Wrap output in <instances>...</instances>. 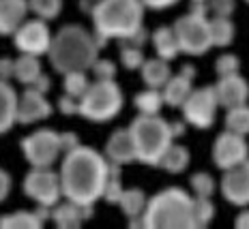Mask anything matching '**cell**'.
Here are the masks:
<instances>
[{"mask_svg":"<svg viewBox=\"0 0 249 229\" xmlns=\"http://www.w3.org/2000/svg\"><path fill=\"white\" fill-rule=\"evenodd\" d=\"M194 4H198V9L194 7L191 13L178 17L172 28L176 33V39H178V49L183 54L202 56L213 48L211 33H209V19H206L204 2H194Z\"/></svg>","mask_w":249,"mask_h":229,"instance_id":"7","label":"cell"},{"mask_svg":"<svg viewBox=\"0 0 249 229\" xmlns=\"http://www.w3.org/2000/svg\"><path fill=\"white\" fill-rule=\"evenodd\" d=\"M178 0H142V4L146 9H155V11H161V9H168V7H174Z\"/></svg>","mask_w":249,"mask_h":229,"instance_id":"42","label":"cell"},{"mask_svg":"<svg viewBox=\"0 0 249 229\" xmlns=\"http://www.w3.org/2000/svg\"><path fill=\"white\" fill-rule=\"evenodd\" d=\"M213 88H215L217 103H219L221 107H226V109L245 105L247 98H249V86H247V82L238 75V73L219 77V82H217Z\"/></svg>","mask_w":249,"mask_h":229,"instance_id":"15","label":"cell"},{"mask_svg":"<svg viewBox=\"0 0 249 229\" xmlns=\"http://www.w3.org/2000/svg\"><path fill=\"white\" fill-rule=\"evenodd\" d=\"M28 0H0V36H11L26 22Z\"/></svg>","mask_w":249,"mask_h":229,"instance_id":"18","label":"cell"},{"mask_svg":"<svg viewBox=\"0 0 249 229\" xmlns=\"http://www.w3.org/2000/svg\"><path fill=\"white\" fill-rule=\"evenodd\" d=\"M133 105L138 107V112L142 114V116H157L165 103H163L161 90H157V88H148V90L138 92L136 98H133Z\"/></svg>","mask_w":249,"mask_h":229,"instance_id":"27","label":"cell"},{"mask_svg":"<svg viewBox=\"0 0 249 229\" xmlns=\"http://www.w3.org/2000/svg\"><path fill=\"white\" fill-rule=\"evenodd\" d=\"M144 60L146 58H144L142 48H136V45H129V43H124L123 41V45H121V62H123L124 69L136 71V69L142 66Z\"/></svg>","mask_w":249,"mask_h":229,"instance_id":"34","label":"cell"},{"mask_svg":"<svg viewBox=\"0 0 249 229\" xmlns=\"http://www.w3.org/2000/svg\"><path fill=\"white\" fill-rule=\"evenodd\" d=\"M95 212V206H77L73 201H65V204H56L52 208L50 216L56 223V227L60 229H75L82 225V221L90 218V214Z\"/></svg>","mask_w":249,"mask_h":229,"instance_id":"17","label":"cell"},{"mask_svg":"<svg viewBox=\"0 0 249 229\" xmlns=\"http://www.w3.org/2000/svg\"><path fill=\"white\" fill-rule=\"evenodd\" d=\"M153 45L155 51H157L159 58L163 60H174L178 56V39H176V33L172 26H159L153 33Z\"/></svg>","mask_w":249,"mask_h":229,"instance_id":"22","label":"cell"},{"mask_svg":"<svg viewBox=\"0 0 249 229\" xmlns=\"http://www.w3.org/2000/svg\"><path fill=\"white\" fill-rule=\"evenodd\" d=\"M191 206H194V225L196 227H206L215 216V206H213L211 197H198L191 199Z\"/></svg>","mask_w":249,"mask_h":229,"instance_id":"33","label":"cell"},{"mask_svg":"<svg viewBox=\"0 0 249 229\" xmlns=\"http://www.w3.org/2000/svg\"><path fill=\"white\" fill-rule=\"evenodd\" d=\"M106 159L116 165H127L136 161V146L129 129H116L106 144Z\"/></svg>","mask_w":249,"mask_h":229,"instance_id":"16","label":"cell"},{"mask_svg":"<svg viewBox=\"0 0 249 229\" xmlns=\"http://www.w3.org/2000/svg\"><path fill=\"white\" fill-rule=\"evenodd\" d=\"M140 71H142V80L144 84L148 88H157V90H161L165 82L172 77V71H170V65L168 60L163 58H150V60H144L142 66H140Z\"/></svg>","mask_w":249,"mask_h":229,"instance_id":"21","label":"cell"},{"mask_svg":"<svg viewBox=\"0 0 249 229\" xmlns=\"http://www.w3.org/2000/svg\"><path fill=\"white\" fill-rule=\"evenodd\" d=\"M110 163V161H107ZM123 193V182H121V165L110 163V171H107V180L103 186V195L101 199H106L107 204H118Z\"/></svg>","mask_w":249,"mask_h":229,"instance_id":"29","label":"cell"},{"mask_svg":"<svg viewBox=\"0 0 249 229\" xmlns=\"http://www.w3.org/2000/svg\"><path fill=\"white\" fill-rule=\"evenodd\" d=\"M221 193L234 206L249 204V159L226 169L224 178H221Z\"/></svg>","mask_w":249,"mask_h":229,"instance_id":"14","label":"cell"},{"mask_svg":"<svg viewBox=\"0 0 249 229\" xmlns=\"http://www.w3.org/2000/svg\"><path fill=\"white\" fill-rule=\"evenodd\" d=\"M194 2H206V0H194Z\"/></svg>","mask_w":249,"mask_h":229,"instance_id":"48","label":"cell"},{"mask_svg":"<svg viewBox=\"0 0 249 229\" xmlns=\"http://www.w3.org/2000/svg\"><path fill=\"white\" fill-rule=\"evenodd\" d=\"M245 2H249V0H245Z\"/></svg>","mask_w":249,"mask_h":229,"instance_id":"49","label":"cell"},{"mask_svg":"<svg viewBox=\"0 0 249 229\" xmlns=\"http://www.w3.org/2000/svg\"><path fill=\"white\" fill-rule=\"evenodd\" d=\"M142 223L148 229H187L194 225L191 197L183 189H165L146 201Z\"/></svg>","mask_w":249,"mask_h":229,"instance_id":"4","label":"cell"},{"mask_svg":"<svg viewBox=\"0 0 249 229\" xmlns=\"http://www.w3.org/2000/svg\"><path fill=\"white\" fill-rule=\"evenodd\" d=\"M170 131H172V137H180V135H185V122H172L170 124Z\"/></svg>","mask_w":249,"mask_h":229,"instance_id":"46","label":"cell"},{"mask_svg":"<svg viewBox=\"0 0 249 229\" xmlns=\"http://www.w3.org/2000/svg\"><path fill=\"white\" fill-rule=\"evenodd\" d=\"M15 109H18V92L7 80H0V135L13 129Z\"/></svg>","mask_w":249,"mask_h":229,"instance_id":"19","label":"cell"},{"mask_svg":"<svg viewBox=\"0 0 249 229\" xmlns=\"http://www.w3.org/2000/svg\"><path fill=\"white\" fill-rule=\"evenodd\" d=\"M24 193L37 206L54 208L62 199L58 174L52 167H33L24 178Z\"/></svg>","mask_w":249,"mask_h":229,"instance_id":"9","label":"cell"},{"mask_svg":"<svg viewBox=\"0 0 249 229\" xmlns=\"http://www.w3.org/2000/svg\"><path fill=\"white\" fill-rule=\"evenodd\" d=\"M217 75L224 77V75H232V73H238V69H241V62H238V58L234 54H224L217 58Z\"/></svg>","mask_w":249,"mask_h":229,"instance_id":"38","label":"cell"},{"mask_svg":"<svg viewBox=\"0 0 249 229\" xmlns=\"http://www.w3.org/2000/svg\"><path fill=\"white\" fill-rule=\"evenodd\" d=\"M58 109H60V114H65V116H75V114H80V98L62 95L58 98Z\"/></svg>","mask_w":249,"mask_h":229,"instance_id":"39","label":"cell"},{"mask_svg":"<svg viewBox=\"0 0 249 229\" xmlns=\"http://www.w3.org/2000/svg\"><path fill=\"white\" fill-rule=\"evenodd\" d=\"M148 197L144 195L142 189H123L121 199H118V206L124 212V216L131 221V218H142L144 214V208H146Z\"/></svg>","mask_w":249,"mask_h":229,"instance_id":"25","label":"cell"},{"mask_svg":"<svg viewBox=\"0 0 249 229\" xmlns=\"http://www.w3.org/2000/svg\"><path fill=\"white\" fill-rule=\"evenodd\" d=\"M28 11H33L37 17L45 19H56L62 11V0H28Z\"/></svg>","mask_w":249,"mask_h":229,"instance_id":"32","label":"cell"},{"mask_svg":"<svg viewBox=\"0 0 249 229\" xmlns=\"http://www.w3.org/2000/svg\"><path fill=\"white\" fill-rule=\"evenodd\" d=\"M191 90H194V86H191V77L183 75V73L172 75L161 88L163 103L170 105V107H183V103L187 101V97H189Z\"/></svg>","mask_w":249,"mask_h":229,"instance_id":"20","label":"cell"},{"mask_svg":"<svg viewBox=\"0 0 249 229\" xmlns=\"http://www.w3.org/2000/svg\"><path fill=\"white\" fill-rule=\"evenodd\" d=\"M142 0H97L90 7L97 45L106 48L110 39L124 41L144 24Z\"/></svg>","mask_w":249,"mask_h":229,"instance_id":"3","label":"cell"},{"mask_svg":"<svg viewBox=\"0 0 249 229\" xmlns=\"http://www.w3.org/2000/svg\"><path fill=\"white\" fill-rule=\"evenodd\" d=\"M110 163L101 152L88 146H75L65 152L58 178L62 197L77 206H95L103 195Z\"/></svg>","mask_w":249,"mask_h":229,"instance_id":"1","label":"cell"},{"mask_svg":"<svg viewBox=\"0 0 249 229\" xmlns=\"http://www.w3.org/2000/svg\"><path fill=\"white\" fill-rule=\"evenodd\" d=\"M13 43L19 54H30V56H43L48 54L50 43H52V33L48 28L45 19H28L13 33Z\"/></svg>","mask_w":249,"mask_h":229,"instance_id":"11","label":"cell"},{"mask_svg":"<svg viewBox=\"0 0 249 229\" xmlns=\"http://www.w3.org/2000/svg\"><path fill=\"white\" fill-rule=\"evenodd\" d=\"M11 186H13L11 176H9L4 169H0V204H2V201L9 197V193H11Z\"/></svg>","mask_w":249,"mask_h":229,"instance_id":"41","label":"cell"},{"mask_svg":"<svg viewBox=\"0 0 249 229\" xmlns=\"http://www.w3.org/2000/svg\"><path fill=\"white\" fill-rule=\"evenodd\" d=\"M226 127H228V131H232V133L249 135V107H247V103L245 105L228 109Z\"/></svg>","mask_w":249,"mask_h":229,"instance_id":"30","label":"cell"},{"mask_svg":"<svg viewBox=\"0 0 249 229\" xmlns=\"http://www.w3.org/2000/svg\"><path fill=\"white\" fill-rule=\"evenodd\" d=\"M180 73H183V75H187V77H191V80L196 77V69H194V66H189V65H185V66H183V71H180Z\"/></svg>","mask_w":249,"mask_h":229,"instance_id":"47","label":"cell"},{"mask_svg":"<svg viewBox=\"0 0 249 229\" xmlns=\"http://www.w3.org/2000/svg\"><path fill=\"white\" fill-rule=\"evenodd\" d=\"M50 62L56 73L65 75L71 71H90L92 62L99 58V45L95 34L80 24H67L52 36L48 49Z\"/></svg>","mask_w":249,"mask_h":229,"instance_id":"2","label":"cell"},{"mask_svg":"<svg viewBox=\"0 0 249 229\" xmlns=\"http://www.w3.org/2000/svg\"><path fill=\"white\" fill-rule=\"evenodd\" d=\"M249 154V146L245 142V135H238L232 131H226L217 137L213 146V161L219 169H230L234 165L243 163Z\"/></svg>","mask_w":249,"mask_h":229,"instance_id":"12","label":"cell"},{"mask_svg":"<svg viewBox=\"0 0 249 229\" xmlns=\"http://www.w3.org/2000/svg\"><path fill=\"white\" fill-rule=\"evenodd\" d=\"M13 77V60L11 58H0V80H11Z\"/></svg>","mask_w":249,"mask_h":229,"instance_id":"44","label":"cell"},{"mask_svg":"<svg viewBox=\"0 0 249 229\" xmlns=\"http://www.w3.org/2000/svg\"><path fill=\"white\" fill-rule=\"evenodd\" d=\"M22 152L30 167H52L62 152L58 133L52 129H39V131L26 135L22 139Z\"/></svg>","mask_w":249,"mask_h":229,"instance_id":"8","label":"cell"},{"mask_svg":"<svg viewBox=\"0 0 249 229\" xmlns=\"http://www.w3.org/2000/svg\"><path fill=\"white\" fill-rule=\"evenodd\" d=\"M0 227L2 229H39L43 227V221L39 218L37 212L18 210L0 216Z\"/></svg>","mask_w":249,"mask_h":229,"instance_id":"26","label":"cell"},{"mask_svg":"<svg viewBox=\"0 0 249 229\" xmlns=\"http://www.w3.org/2000/svg\"><path fill=\"white\" fill-rule=\"evenodd\" d=\"M95 80H114L116 77V65L107 58H97L90 66Z\"/></svg>","mask_w":249,"mask_h":229,"instance_id":"36","label":"cell"},{"mask_svg":"<svg viewBox=\"0 0 249 229\" xmlns=\"http://www.w3.org/2000/svg\"><path fill=\"white\" fill-rule=\"evenodd\" d=\"M217 95L213 86H204L198 90H191L187 101L183 103V114L185 120L196 129H211L215 124V116H217Z\"/></svg>","mask_w":249,"mask_h":229,"instance_id":"10","label":"cell"},{"mask_svg":"<svg viewBox=\"0 0 249 229\" xmlns=\"http://www.w3.org/2000/svg\"><path fill=\"white\" fill-rule=\"evenodd\" d=\"M189 165V150L185 146H178V144H170L168 150L161 154L159 159V165L157 167H163L165 171L170 174H180V171L187 169Z\"/></svg>","mask_w":249,"mask_h":229,"instance_id":"24","label":"cell"},{"mask_svg":"<svg viewBox=\"0 0 249 229\" xmlns=\"http://www.w3.org/2000/svg\"><path fill=\"white\" fill-rule=\"evenodd\" d=\"M62 86H65V95L82 98L84 92L88 90V86H90V80H88L86 71H71V73H65Z\"/></svg>","mask_w":249,"mask_h":229,"instance_id":"31","label":"cell"},{"mask_svg":"<svg viewBox=\"0 0 249 229\" xmlns=\"http://www.w3.org/2000/svg\"><path fill=\"white\" fill-rule=\"evenodd\" d=\"M52 105L45 98L43 92L35 90V88H26L22 95H18V109H15V124H35L45 118H50Z\"/></svg>","mask_w":249,"mask_h":229,"instance_id":"13","label":"cell"},{"mask_svg":"<svg viewBox=\"0 0 249 229\" xmlns=\"http://www.w3.org/2000/svg\"><path fill=\"white\" fill-rule=\"evenodd\" d=\"M236 227L238 229H249V210L241 212V214L236 216Z\"/></svg>","mask_w":249,"mask_h":229,"instance_id":"45","label":"cell"},{"mask_svg":"<svg viewBox=\"0 0 249 229\" xmlns=\"http://www.w3.org/2000/svg\"><path fill=\"white\" fill-rule=\"evenodd\" d=\"M209 33H211V45L215 48H226L234 41V24L230 17H215L209 22Z\"/></svg>","mask_w":249,"mask_h":229,"instance_id":"28","label":"cell"},{"mask_svg":"<svg viewBox=\"0 0 249 229\" xmlns=\"http://www.w3.org/2000/svg\"><path fill=\"white\" fill-rule=\"evenodd\" d=\"M191 189L196 191L198 197H213V193H215V180L209 174L200 171V174L191 176Z\"/></svg>","mask_w":249,"mask_h":229,"instance_id":"35","label":"cell"},{"mask_svg":"<svg viewBox=\"0 0 249 229\" xmlns=\"http://www.w3.org/2000/svg\"><path fill=\"white\" fill-rule=\"evenodd\" d=\"M129 133L133 137L136 146V161L144 165H153L157 167L161 154L172 144V131H170V122H165L161 116H140L131 122Z\"/></svg>","mask_w":249,"mask_h":229,"instance_id":"5","label":"cell"},{"mask_svg":"<svg viewBox=\"0 0 249 229\" xmlns=\"http://www.w3.org/2000/svg\"><path fill=\"white\" fill-rule=\"evenodd\" d=\"M41 60L39 56L22 54L18 60H13V77L24 86H30L41 75Z\"/></svg>","mask_w":249,"mask_h":229,"instance_id":"23","label":"cell"},{"mask_svg":"<svg viewBox=\"0 0 249 229\" xmlns=\"http://www.w3.org/2000/svg\"><path fill=\"white\" fill-rule=\"evenodd\" d=\"M204 7L215 17H230L234 13V0H206Z\"/></svg>","mask_w":249,"mask_h":229,"instance_id":"37","label":"cell"},{"mask_svg":"<svg viewBox=\"0 0 249 229\" xmlns=\"http://www.w3.org/2000/svg\"><path fill=\"white\" fill-rule=\"evenodd\" d=\"M30 88H35V90H39V92H43V95H48L50 88H52V82H50V77L45 75V73H41L37 80L30 84Z\"/></svg>","mask_w":249,"mask_h":229,"instance_id":"43","label":"cell"},{"mask_svg":"<svg viewBox=\"0 0 249 229\" xmlns=\"http://www.w3.org/2000/svg\"><path fill=\"white\" fill-rule=\"evenodd\" d=\"M123 109V90L114 80L90 82L80 98V116L90 122H110Z\"/></svg>","mask_w":249,"mask_h":229,"instance_id":"6","label":"cell"},{"mask_svg":"<svg viewBox=\"0 0 249 229\" xmlns=\"http://www.w3.org/2000/svg\"><path fill=\"white\" fill-rule=\"evenodd\" d=\"M58 137H60L62 152H69V150H73L75 146H80V137H77L75 133H58Z\"/></svg>","mask_w":249,"mask_h":229,"instance_id":"40","label":"cell"}]
</instances>
